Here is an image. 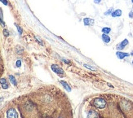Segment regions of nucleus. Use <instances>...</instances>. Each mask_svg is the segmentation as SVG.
<instances>
[{"mask_svg": "<svg viewBox=\"0 0 133 118\" xmlns=\"http://www.w3.org/2000/svg\"><path fill=\"white\" fill-rule=\"evenodd\" d=\"M59 92L52 86H45L33 91L28 96L37 106L43 117L50 118L58 112L57 111L61 106L62 99Z\"/></svg>", "mask_w": 133, "mask_h": 118, "instance_id": "obj_1", "label": "nucleus"}, {"mask_svg": "<svg viewBox=\"0 0 133 118\" xmlns=\"http://www.w3.org/2000/svg\"><path fill=\"white\" fill-rule=\"evenodd\" d=\"M17 108L22 118H43L35 103L28 95L15 99Z\"/></svg>", "mask_w": 133, "mask_h": 118, "instance_id": "obj_2", "label": "nucleus"}, {"mask_svg": "<svg viewBox=\"0 0 133 118\" xmlns=\"http://www.w3.org/2000/svg\"><path fill=\"white\" fill-rule=\"evenodd\" d=\"M3 118H22L15 100L7 104L3 110Z\"/></svg>", "mask_w": 133, "mask_h": 118, "instance_id": "obj_3", "label": "nucleus"}, {"mask_svg": "<svg viewBox=\"0 0 133 118\" xmlns=\"http://www.w3.org/2000/svg\"><path fill=\"white\" fill-rule=\"evenodd\" d=\"M92 104L96 108H97L99 110H103L105 109V107L107 106L108 103H107L106 100L104 98L99 97V98H95L93 99L92 101Z\"/></svg>", "mask_w": 133, "mask_h": 118, "instance_id": "obj_4", "label": "nucleus"}, {"mask_svg": "<svg viewBox=\"0 0 133 118\" xmlns=\"http://www.w3.org/2000/svg\"><path fill=\"white\" fill-rule=\"evenodd\" d=\"M51 69H52V71L54 73H56L57 75H59L60 77H64L65 75V72H64V70L61 69V68H60L58 65H56V64H52L51 66Z\"/></svg>", "mask_w": 133, "mask_h": 118, "instance_id": "obj_5", "label": "nucleus"}, {"mask_svg": "<svg viewBox=\"0 0 133 118\" xmlns=\"http://www.w3.org/2000/svg\"><path fill=\"white\" fill-rule=\"evenodd\" d=\"M50 118H69V115L66 113V112H63V110H60V112H58L57 113H56L53 117H51Z\"/></svg>", "mask_w": 133, "mask_h": 118, "instance_id": "obj_6", "label": "nucleus"}, {"mask_svg": "<svg viewBox=\"0 0 133 118\" xmlns=\"http://www.w3.org/2000/svg\"><path fill=\"white\" fill-rule=\"evenodd\" d=\"M128 44H129V41L127 40V39H124V40H122L121 43L117 45L116 49L118 50V51H122V50H123L125 48V46H127Z\"/></svg>", "mask_w": 133, "mask_h": 118, "instance_id": "obj_7", "label": "nucleus"}, {"mask_svg": "<svg viewBox=\"0 0 133 118\" xmlns=\"http://www.w3.org/2000/svg\"><path fill=\"white\" fill-rule=\"evenodd\" d=\"M116 56L119 59H123L124 58H126V57H129L130 54L127 53V52H122L121 51H118L116 52Z\"/></svg>", "mask_w": 133, "mask_h": 118, "instance_id": "obj_8", "label": "nucleus"}, {"mask_svg": "<svg viewBox=\"0 0 133 118\" xmlns=\"http://www.w3.org/2000/svg\"><path fill=\"white\" fill-rule=\"evenodd\" d=\"M98 117H99L98 112L96 111V110L91 109L87 112V118H98Z\"/></svg>", "mask_w": 133, "mask_h": 118, "instance_id": "obj_9", "label": "nucleus"}, {"mask_svg": "<svg viewBox=\"0 0 133 118\" xmlns=\"http://www.w3.org/2000/svg\"><path fill=\"white\" fill-rule=\"evenodd\" d=\"M94 23H95V20L93 19H91V18L86 17L83 19V24H84V25L86 26H93Z\"/></svg>", "mask_w": 133, "mask_h": 118, "instance_id": "obj_10", "label": "nucleus"}, {"mask_svg": "<svg viewBox=\"0 0 133 118\" xmlns=\"http://www.w3.org/2000/svg\"><path fill=\"white\" fill-rule=\"evenodd\" d=\"M122 14V12L121 9H116V10H114V12H112L111 16L112 17H119V16H121Z\"/></svg>", "mask_w": 133, "mask_h": 118, "instance_id": "obj_11", "label": "nucleus"}, {"mask_svg": "<svg viewBox=\"0 0 133 118\" xmlns=\"http://www.w3.org/2000/svg\"><path fill=\"white\" fill-rule=\"evenodd\" d=\"M0 84L3 89H7L9 87V84L7 83V80L5 78H0Z\"/></svg>", "mask_w": 133, "mask_h": 118, "instance_id": "obj_12", "label": "nucleus"}, {"mask_svg": "<svg viewBox=\"0 0 133 118\" xmlns=\"http://www.w3.org/2000/svg\"><path fill=\"white\" fill-rule=\"evenodd\" d=\"M101 38H102L104 43H109L111 40L110 37H109L108 34H105V33H102V35H101Z\"/></svg>", "mask_w": 133, "mask_h": 118, "instance_id": "obj_13", "label": "nucleus"}, {"mask_svg": "<svg viewBox=\"0 0 133 118\" xmlns=\"http://www.w3.org/2000/svg\"><path fill=\"white\" fill-rule=\"evenodd\" d=\"M61 84L64 86V88L66 89L68 92H70V91H71V88H70V86H69V84H68L66 82H65V81H61Z\"/></svg>", "mask_w": 133, "mask_h": 118, "instance_id": "obj_14", "label": "nucleus"}, {"mask_svg": "<svg viewBox=\"0 0 133 118\" xmlns=\"http://www.w3.org/2000/svg\"><path fill=\"white\" fill-rule=\"evenodd\" d=\"M3 70H4L3 64H2V59L1 55H0V77H1L2 75V73H3Z\"/></svg>", "mask_w": 133, "mask_h": 118, "instance_id": "obj_15", "label": "nucleus"}, {"mask_svg": "<svg viewBox=\"0 0 133 118\" xmlns=\"http://www.w3.org/2000/svg\"><path fill=\"white\" fill-rule=\"evenodd\" d=\"M101 31H102L103 33H105V34H108L111 32V28L109 27H104L102 28V30H101Z\"/></svg>", "mask_w": 133, "mask_h": 118, "instance_id": "obj_16", "label": "nucleus"}, {"mask_svg": "<svg viewBox=\"0 0 133 118\" xmlns=\"http://www.w3.org/2000/svg\"><path fill=\"white\" fill-rule=\"evenodd\" d=\"M9 78H10V82H11L14 86H17V81H16V78L14 76L12 75H10L9 76Z\"/></svg>", "mask_w": 133, "mask_h": 118, "instance_id": "obj_17", "label": "nucleus"}, {"mask_svg": "<svg viewBox=\"0 0 133 118\" xmlns=\"http://www.w3.org/2000/svg\"><path fill=\"white\" fill-rule=\"evenodd\" d=\"M114 12V8H113V7H110V8L107 10L106 12H105V13H104V15H106V16H107V15H111V14H112V12Z\"/></svg>", "mask_w": 133, "mask_h": 118, "instance_id": "obj_18", "label": "nucleus"}, {"mask_svg": "<svg viewBox=\"0 0 133 118\" xmlns=\"http://www.w3.org/2000/svg\"><path fill=\"white\" fill-rule=\"evenodd\" d=\"M15 25L17 26V30H18V33H19V34H20V35H21V34H22V33H23V30H22L21 27H20V26L19 25L16 24V23H15Z\"/></svg>", "mask_w": 133, "mask_h": 118, "instance_id": "obj_19", "label": "nucleus"}, {"mask_svg": "<svg viewBox=\"0 0 133 118\" xmlns=\"http://www.w3.org/2000/svg\"><path fill=\"white\" fill-rule=\"evenodd\" d=\"M83 65H84V66H85L86 68H87V69H90V70H92V71H96V68L92 67V65H89V64H84Z\"/></svg>", "mask_w": 133, "mask_h": 118, "instance_id": "obj_20", "label": "nucleus"}, {"mask_svg": "<svg viewBox=\"0 0 133 118\" xmlns=\"http://www.w3.org/2000/svg\"><path fill=\"white\" fill-rule=\"evenodd\" d=\"M3 35H4L5 37H8V36H9L8 30H7L6 29H5V30H3Z\"/></svg>", "mask_w": 133, "mask_h": 118, "instance_id": "obj_21", "label": "nucleus"}, {"mask_svg": "<svg viewBox=\"0 0 133 118\" xmlns=\"http://www.w3.org/2000/svg\"><path fill=\"white\" fill-rule=\"evenodd\" d=\"M35 38H36V40H38V43H39L41 44L42 46L43 45V42H42L41 38H39V37H35Z\"/></svg>", "mask_w": 133, "mask_h": 118, "instance_id": "obj_22", "label": "nucleus"}, {"mask_svg": "<svg viewBox=\"0 0 133 118\" xmlns=\"http://www.w3.org/2000/svg\"><path fill=\"white\" fill-rule=\"evenodd\" d=\"M0 1H1L4 5H6V6H7V5H8V2H7V0H0Z\"/></svg>", "mask_w": 133, "mask_h": 118, "instance_id": "obj_23", "label": "nucleus"}, {"mask_svg": "<svg viewBox=\"0 0 133 118\" xmlns=\"http://www.w3.org/2000/svg\"><path fill=\"white\" fill-rule=\"evenodd\" d=\"M129 18H131V19H132L133 18V11H131L129 12Z\"/></svg>", "mask_w": 133, "mask_h": 118, "instance_id": "obj_24", "label": "nucleus"}, {"mask_svg": "<svg viewBox=\"0 0 133 118\" xmlns=\"http://www.w3.org/2000/svg\"><path fill=\"white\" fill-rule=\"evenodd\" d=\"M20 64H21V62H20V60H17V67H20Z\"/></svg>", "mask_w": 133, "mask_h": 118, "instance_id": "obj_25", "label": "nucleus"}, {"mask_svg": "<svg viewBox=\"0 0 133 118\" xmlns=\"http://www.w3.org/2000/svg\"><path fill=\"white\" fill-rule=\"evenodd\" d=\"M100 2H101V0H94V3H96V4L100 3Z\"/></svg>", "mask_w": 133, "mask_h": 118, "instance_id": "obj_26", "label": "nucleus"}, {"mask_svg": "<svg viewBox=\"0 0 133 118\" xmlns=\"http://www.w3.org/2000/svg\"><path fill=\"white\" fill-rule=\"evenodd\" d=\"M62 61H64L65 63H66V64H70V62L68 61V60H66V59H62Z\"/></svg>", "mask_w": 133, "mask_h": 118, "instance_id": "obj_27", "label": "nucleus"}, {"mask_svg": "<svg viewBox=\"0 0 133 118\" xmlns=\"http://www.w3.org/2000/svg\"><path fill=\"white\" fill-rule=\"evenodd\" d=\"M130 56H133V51L131 52V54H130ZM132 64H133V60H132Z\"/></svg>", "mask_w": 133, "mask_h": 118, "instance_id": "obj_28", "label": "nucleus"}, {"mask_svg": "<svg viewBox=\"0 0 133 118\" xmlns=\"http://www.w3.org/2000/svg\"><path fill=\"white\" fill-rule=\"evenodd\" d=\"M132 3H133V0H132Z\"/></svg>", "mask_w": 133, "mask_h": 118, "instance_id": "obj_29", "label": "nucleus"}]
</instances>
